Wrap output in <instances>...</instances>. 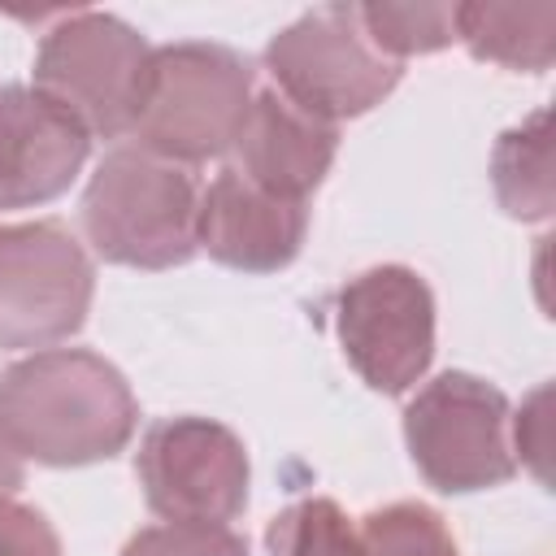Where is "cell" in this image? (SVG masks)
<instances>
[{"mask_svg":"<svg viewBox=\"0 0 556 556\" xmlns=\"http://www.w3.org/2000/svg\"><path fill=\"white\" fill-rule=\"evenodd\" d=\"M139 408L126 378L96 352L52 348L0 374V439L39 465H91L122 452Z\"/></svg>","mask_w":556,"mask_h":556,"instance_id":"1","label":"cell"},{"mask_svg":"<svg viewBox=\"0 0 556 556\" xmlns=\"http://www.w3.org/2000/svg\"><path fill=\"white\" fill-rule=\"evenodd\" d=\"M252 104V70L222 43H169L148 61L135 130L161 161H208L235 148Z\"/></svg>","mask_w":556,"mask_h":556,"instance_id":"2","label":"cell"},{"mask_svg":"<svg viewBox=\"0 0 556 556\" xmlns=\"http://www.w3.org/2000/svg\"><path fill=\"white\" fill-rule=\"evenodd\" d=\"M200 195L182 165L143 148H117L100 161L83 195V226L104 261L169 269L195 252Z\"/></svg>","mask_w":556,"mask_h":556,"instance_id":"3","label":"cell"},{"mask_svg":"<svg viewBox=\"0 0 556 556\" xmlns=\"http://www.w3.org/2000/svg\"><path fill=\"white\" fill-rule=\"evenodd\" d=\"M152 48L113 13H70L52 26L35 56V91L83 122L87 135L135 130Z\"/></svg>","mask_w":556,"mask_h":556,"instance_id":"4","label":"cell"},{"mask_svg":"<svg viewBox=\"0 0 556 556\" xmlns=\"http://www.w3.org/2000/svg\"><path fill=\"white\" fill-rule=\"evenodd\" d=\"M265 65L278 96L330 126L374 109L400 83V61L369 43L356 4H326L291 22L269 39Z\"/></svg>","mask_w":556,"mask_h":556,"instance_id":"5","label":"cell"},{"mask_svg":"<svg viewBox=\"0 0 556 556\" xmlns=\"http://www.w3.org/2000/svg\"><path fill=\"white\" fill-rule=\"evenodd\" d=\"M404 439L421 478L447 495L513 478L508 400L473 374H439L404 413Z\"/></svg>","mask_w":556,"mask_h":556,"instance_id":"6","label":"cell"},{"mask_svg":"<svg viewBox=\"0 0 556 556\" xmlns=\"http://www.w3.org/2000/svg\"><path fill=\"white\" fill-rule=\"evenodd\" d=\"M91 308V261L56 222L0 226V348L70 339Z\"/></svg>","mask_w":556,"mask_h":556,"instance_id":"7","label":"cell"},{"mask_svg":"<svg viewBox=\"0 0 556 556\" xmlns=\"http://www.w3.org/2000/svg\"><path fill=\"white\" fill-rule=\"evenodd\" d=\"M343 356L374 391H408L434 352L430 287L404 265H378L352 278L334 300Z\"/></svg>","mask_w":556,"mask_h":556,"instance_id":"8","label":"cell"},{"mask_svg":"<svg viewBox=\"0 0 556 556\" xmlns=\"http://www.w3.org/2000/svg\"><path fill=\"white\" fill-rule=\"evenodd\" d=\"M139 482L165 521L226 526L248 504V452L243 443L204 417L156 421L139 443Z\"/></svg>","mask_w":556,"mask_h":556,"instance_id":"9","label":"cell"},{"mask_svg":"<svg viewBox=\"0 0 556 556\" xmlns=\"http://www.w3.org/2000/svg\"><path fill=\"white\" fill-rule=\"evenodd\" d=\"M308 230L304 200H282L248 182L239 169H222L200 195L195 248L243 274H274L295 261Z\"/></svg>","mask_w":556,"mask_h":556,"instance_id":"10","label":"cell"},{"mask_svg":"<svg viewBox=\"0 0 556 556\" xmlns=\"http://www.w3.org/2000/svg\"><path fill=\"white\" fill-rule=\"evenodd\" d=\"M91 135L35 87H0V208H30L70 187Z\"/></svg>","mask_w":556,"mask_h":556,"instance_id":"11","label":"cell"},{"mask_svg":"<svg viewBox=\"0 0 556 556\" xmlns=\"http://www.w3.org/2000/svg\"><path fill=\"white\" fill-rule=\"evenodd\" d=\"M239 174L256 182L269 195L304 200L330 169L339 130L304 109H295L278 91H261L248 104V117L239 126Z\"/></svg>","mask_w":556,"mask_h":556,"instance_id":"12","label":"cell"},{"mask_svg":"<svg viewBox=\"0 0 556 556\" xmlns=\"http://www.w3.org/2000/svg\"><path fill=\"white\" fill-rule=\"evenodd\" d=\"M456 39L478 61L539 74L556 52V4H456Z\"/></svg>","mask_w":556,"mask_h":556,"instance_id":"13","label":"cell"},{"mask_svg":"<svg viewBox=\"0 0 556 556\" xmlns=\"http://www.w3.org/2000/svg\"><path fill=\"white\" fill-rule=\"evenodd\" d=\"M491 178H495V195H500L504 213L526 217V222L552 213L556 187H552V117H547V109H539L534 117H526L495 143Z\"/></svg>","mask_w":556,"mask_h":556,"instance_id":"14","label":"cell"},{"mask_svg":"<svg viewBox=\"0 0 556 556\" xmlns=\"http://www.w3.org/2000/svg\"><path fill=\"white\" fill-rule=\"evenodd\" d=\"M269 556H369L361 526L330 500H300L269 526Z\"/></svg>","mask_w":556,"mask_h":556,"instance_id":"15","label":"cell"},{"mask_svg":"<svg viewBox=\"0 0 556 556\" xmlns=\"http://www.w3.org/2000/svg\"><path fill=\"white\" fill-rule=\"evenodd\" d=\"M356 17L369 43L391 61L456 39V4H356Z\"/></svg>","mask_w":556,"mask_h":556,"instance_id":"16","label":"cell"},{"mask_svg":"<svg viewBox=\"0 0 556 556\" xmlns=\"http://www.w3.org/2000/svg\"><path fill=\"white\" fill-rule=\"evenodd\" d=\"M369 556H460L443 517L426 504H391L361 521Z\"/></svg>","mask_w":556,"mask_h":556,"instance_id":"17","label":"cell"},{"mask_svg":"<svg viewBox=\"0 0 556 556\" xmlns=\"http://www.w3.org/2000/svg\"><path fill=\"white\" fill-rule=\"evenodd\" d=\"M122 556H248L243 539L208 521H165L139 530Z\"/></svg>","mask_w":556,"mask_h":556,"instance_id":"18","label":"cell"},{"mask_svg":"<svg viewBox=\"0 0 556 556\" xmlns=\"http://www.w3.org/2000/svg\"><path fill=\"white\" fill-rule=\"evenodd\" d=\"M0 556H61V543L43 513L0 495Z\"/></svg>","mask_w":556,"mask_h":556,"instance_id":"19","label":"cell"},{"mask_svg":"<svg viewBox=\"0 0 556 556\" xmlns=\"http://www.w3.org/2000/svg\"><path fill=\"white\" fill-rule=\"evenodd\" d=\"M517 452L530 456L534 473L547 482V387L534 391V400L517 417Z\"/></svg>","mask_w":556,"mask_h":556,"instance_id":"20","label":"cell"},{"mask_svg":"<svg viewBox=\"0 0 556 556\" xmlns=\"http://www.w3.org/2000/svg\"><path fill=\"white\" fill-rule=\"evenodd\" d=\"M17 482H22V465H17V456L9 452V443L0 439V495H9Z\"/></svg>","mask_w":556,"mask_h":556,"instance_id":"21","label":"cell"}]
</instances>
